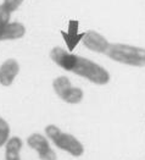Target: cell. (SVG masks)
I'll use <instances>...</instances> for the list:
<instances>
[{
  "instance_id": "1",
  "label": "cell",
  "mask_w": 145,
  "mask_h": 160,
  "mask_svg": "<svg viewBox=\"0 0 145 160\" xmlns=\"http://www.w3.org/2000/svg\"><path fill=\"white\" fill-rule=\"evenodd\" d=\"M50 58L64 70L82 76L95 84H106L110 81V75L104 67L85 58L67 53L60 47H55L50 52Z\"/></svg>"
},
{
  "instance_id": "2",
  "label": "cell",
  "mask_w": 145,
  "mask_h": 160,
  "mask_svg": "<svg viewBox=\"0 0 145 160\" xmlns=\"http://www.w3.org/2000/svg\"><path fill=\"white\" fill-rule=\"evenodd\" d=\"M106 54L110 59L129 66H145V49L128 44H110Z\"/></svg>"
},
{
  "instance_id": "3",
  "label": "cell",
  "mask_w": 145,
  "mask_h": 160,
  "mask_svg": "<svg viewBox=\"0 0 145 160\" xmlns=\"http://www.w3.org/2000/svg\"><path fill=\"white\" fill-rule=\"evenodd\" d=\"M45 133L53 141L56 147H59L62 150H66L67 153L72 154L73 157H79L83 154L84 148L78 139L75 138L72 134L62 132L57 126H55V125L46 126Z\"/></svg>"
},
{
  "instance_id": "4",
  "label": "cell",
  "mask_w": 145,
  "mask_h": 160,
  "mask_svg": "<svg viewBox=\"0 0 145 160\" xmlns=\"http://www.w3.org/2000/svg\"><path fill=\"white\" fill-rule=\"evenodd\" d=\"M11 11L4 5H0V40L18 39L25 36L26 28L20 22H10Z\"/></svg>"
},
{
  "instance_id": "5",
  "label": "cell",
  "mask_w": 145,
  "mask_h": 160,
  "mask_svg": "<svg viewBox=\"0 0 145 160\" xmlns=\"http://www.w3.org/2000/svg\"><path fill=\"white\" fill-rule=\"evenodd\" d=\"M53 86L56 94L68 104H78L83 99V91L73 87L70 80L65 76L57 77L54 81Z\"/></svg>"
},
{
  "instance_id": "6",
  "label": "cell",
  "mask_w": 145,
  "mask_h": 160,
  "mask_svg": "<svg viewBox=\"0 0 145 160\" xmlns=\"http://www.w3.org/2000/svg\"><path fill=\"white\" fill-rule=\"evenodd\" d=\"M27 144L32 149L38 152L40 160H56V154L54 152L48 139L39 133H33L31 134L27 138Z\"/></svg>"
},
{
  "instance_id": "7",
  "label": "cell",
  "mask_w": 145,
  "mask_h": 160,
  "mask_svg": "<svg viewBox=\"0 0 145 160\" xmlns=\"http://www.w3.org/2000/svg\"><path fill=\"white\" fill-rule=\"evenodd\" d=\"M83 44L90 49L93 52L96 53H106L110 43L107 42L105 37H103L101 34H99L98 32L94 31H87L85 33H83Z\"/></svg>"
},
{
  "instance_id": "8",
  "label": "cell",
  "mask_w": 145,
  "mask_h": 160,
  "mask_svg": "<svg viewBox=\"0 0 145 160\" xmlns=\"http://www.w3.org/2000/svg\"><path fill=\"white\" fill-rule=\"evenodd\" d=\"M20 71V65L15 59H9L0 66V84L10 86Z\"/></svg>"
},
{
  "instance_id": "9",
  "label": "cell",
  "mask_w": 145,
  "mask_h": 160,
  "mask_svg": "<svg viewBox=\"0 0 145 160\" xmlns=\"http://www.w3.org/2000/svg\"><path fill=\"white\" fill-rule=\"evenodd\" d=\"M22 141L18 137L9 138L5 144V160H21L20 152L22 148Z\"/></svg>"
},
{
  "instance_id": "10",
  "label": "cell",
  "mask_w": 145,
  "mask_h": 160,
  "mask_svg": "<svg viewBox=\"0 0 145 160\" xmlns=\"http://www.w3.org/2000/svg\"><path fill=\"white\" fill-rule=\"evenodd\" d=\"M78 22L77 21H71L70 22V28L68 32H62V36L66 40V44L70 50H73L76 48V45L78 44V42L83 38V33H77L78 29Z\"/></svg>"
},
{
  "instance_id": "11",
  "label": "cell",
  "mask_w": 145,
  "mask_h": 160,
  "mask_svg": "<svg viewBox=\"0 0 145 160\" xmlns=\"http://www.w3.org/2000/svg\"><path fill=\"white\" fill-rule=\"evenodd\" d=\"M10 136V126L2 118H0V147L6 144Z\"/></svg>"
},
{
  "instance_id": "12",
  "label": "cell",
  "mask_w": 145,
  "mask_h": 160,
  "mask_svg": "<svg viewBox=\"0 0 145 160\" xmlns=\"http://www.w3.org/2000/svg\"><path fill=\"white\" fill-rule=\"evenodd\" d=\"M23 2V0H4V5L11 11V12H13V11H16L18 8H20V5Z\"/></svg>"
}]
</instances>
